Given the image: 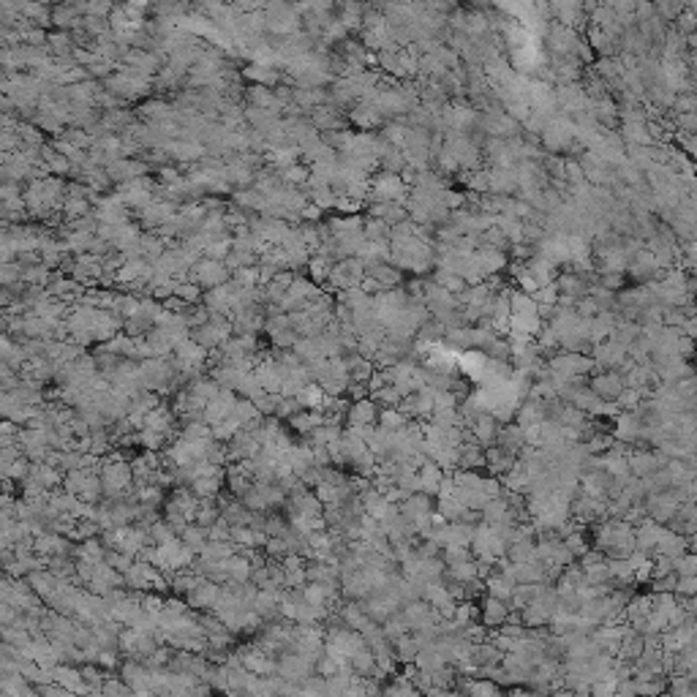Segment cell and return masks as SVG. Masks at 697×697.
Here are the masks:
<instances>
[{
	"label": "cell",
	"instance_id": "obj_9",
	"mask_svg": "<svg viewBox=\"0 0 697 697\" xmlns=\"http://www.w3.org/2000/svg\"><path fill=\"white\" fill-rule=\"evenodd\" d=\"M477 610H479V621H482V627L485 629H496V627H501L504 621H507V615H510V602H504V599H496L491 594H482L477 599Z\"/></svg>",
	"mask_w": 697,
	"mask_h": 697
},
{
	"label": "cell",
	"instance_id": "obj_20",
	"mask_svg": "<svg viewBox=\"0 0 697 697\" xmlns=\"http://www.w3.org/2000/svg\"><path fill=\"white\" fill-rule=\"evenodd\" d=\"M294 398H297L300 409H322L325 392H322V387H319L316 382H308V384H303L300 390L294 392Z\"/></svg>",
	"mask_w": 697,
	"mask_h": 697
},
{
	"label": "cell",
	"instance_id": "obj_6",
	"mask_svg": "<svg viewBox=\"0 0 697 697\" xmlns=\"http://www.w3.org/2000/svg\"><path fill=\"white\" fill-rule=\"evenodd\" d=\"M221 586L224 583H213V580H196L188 591H185V605L191 610H213L221 599Z\"/></svg>",
	"mask_w": 697,
	"mask_h": 697
},
{
	"label": "cell",
	"instance_id": "obj_29",
	"mask_svg": "<svg viewBox=\"0 0 697 697\" xmlns=\"http://www.w3.org/2000/svg\"><path fill=\"white\" fill-rule=\"evenodd\" d=\"M297 411H300V403H297L294 395H278V398H275V411H272V417L289 420V417L297 414Z\"/></svg>",
	"mask_w": 697,
	"mask_h": 697
},
{
	"label": "cell",
	"instance_id": "obj_33",
	"mask_svg": "<svg viewBox=\"0 0 697 697\" xmlns=\"http://www.w3.org/2000/svg\"><path fill=\"white\" fill-rule=\"evenodd\" d=\"M101 692L103 695H128L131 689H128V684H125L123 678L120 681H115V678H103V684H101Z\"/></svg>",
	"mask_w": 697,
	"mask_h": 697
},
{
	"label": "cell",
	"instance_id": "obj_7",
	"mask_svg": "<svg viewBox=\"0 0 697 697\" xmlns=\"http://www.w3.org/2000/svg\"><path fill=\"white\" fill-rule=\"evenodd\" d=\"M591 360H594V370H615L627 360V346L613 338H605L591 346Z\"/></svg>",
	"mask_w": 697,
	"mask_h": 697
},
{
	"label": "cell",
	"instance_id": "obj_13",
	"mask_svg": "<svg viewBox=\"0 0 697 697\" xmlns=\"http://www.w3.org/2000/svg\"><path fill=\"white\" fill-rule=\"evenodd\" d=\"M376 417H379V406H376V401H373L370 395L357 398V401H348L346 425H357V428H363V425H376Z\"/></svg>",
	"mask_w": 697,
	"mask_h": 697
},
{
	"label": "cell",
	"instance_id": "obj_27",
	"mask_svg": "<svg viewBox=\"0 0 697 697\" xmlns=\"http://www.w3.org/2000/svg\"><path fill=\"white\" fill-rule=\"evenodd\" d=\"M395 676V673H392ZM382 692L384 695H417L420 689L411 684V678L403 673V676H395L392 678V684H387V686H382Z\"/></svg>",
	"mask_w": 697,
	"mask_h": 697
},
{
	"label": "cell",
	"instance_id": "obj_18",
	"mask_svg": "<svg viewBox=\"0 0 697 697\" xmlns=\"http://www.w3.org/2000/svg\"><path fill=\"white\" fill-rule=\"evenodd\" d=\"M417 474H420V491L428 493V496H436L439 485H441V479H444V469H441L436 460L428 458V460L417 469Z\"/></svg>",
	"mask_w": 697,
	"mask_h": 697
},
{
	"label": "cell",
	"instance_id": "obj_19",
	"mask_svg": "<svg viewBox=\"0 0 697 697\" xmlns=\"http://www.w3.org/2000/svg\"><path fill=\"white\" fill-rule=\"evenodd\" d=\"M370 215L373 218H379V221H384V224H401V221H406L409 218V213H406V207L403 202H373L370 207Z\"/></svg>",
	"mask_w": 697,
	"mask_h": 697
},
{
	"label": "cell",
	"instance_id": "obj_1",
	"mask_svg": "<svg viewBox=\"0 0 697 697\" xmlns=\"http://www.w3.org/2000/svg\"><path fill=\"white\" fill-rule=\"evenodd\" d=\"M63 491L74 493L90 504H99L103 498L101 491V477L96 469H74V472H65L63 477Z\"/></svg>",
	"mask_w": 697,
	"mask_h": 697
},
{
	"label": "cell",
	"instance_id": "obj_23",
	"mask_svg": "<svg viewBox=\"0 0 697 697\" xmlns=\"http://www.w3.org/2000/svg\"><path fill=\"white\" fill-rule=\"evenodd\" d=\"M392 651H395V659H398V665H411L414 662V656L420 651V646H417V640L409 635L398 637V640H392Z\"/></svg>",
	"mask_w": 697,
	"mask_h": 697
},
{
	"label": "cell",
	"instance_id": "obj_3",
	"mask_svg": "<svg viewBox=\"0 0 697 697\" xmlns=\"http://www.w3.org/2000/svg\"><path fill=\"white\" fill-rule=\"evenodd\" d=\"M329 284L335 289H351V287H360V281L365 278V262L360 259V256H346V259H341V262H335L332 270H329Z\"/></svg>",
	"mask_w": 697,
	"mask_h": 697
},
{
	"label": "cell",
	"instance_id": "obj_17",
	"mask_svg": "<svg viewBox=\"0 0 697 697\" xmlns=\"http://www.w3.org/2000/svg\"><path fill=\"white\" fill-rule=\"evenodd\" d=\"M458 469H469V472H482L485 469V450L474 441H463L458 450Z\"/></svg>",
	"mask_w": 697,
	"mask_h": 697
},
{
	"label": "cell",
	"instance_id": "obj_31",
	"mask_svg": "<svg viewBox=\"0 0 697 697\" xmlns=\"http://www.w3.org/2000/svg\"><path fill=\"white\" fill-rule=\"evenodd\" d=\"M103 561L109 564V567H115L118 572L123 574L131 564H134V555H128V553H123V551H115V548H109L106 553H103Z\"/></svg>",
	"mask_w": 697,
	"mask_h": 697
},
{
	"label": "cell",
	"instance_id": "obj_26",
	"mask_svg": "<svg viewBox=\"0 0 697 697\" xmlns=\"http://www.w3.org/2000/svg\"><path fill=\"white\" fill-rule=\"evenodd\" d=\"M564 539V545L572 551V555L574 558H580V555L586 553L589 548H591V542H589V534H586V529H574V532H570L567 536H561Z\"/></svg>",
	"mask_w": 697,
	"mask_h": 697
},
{
	"label": "cell",
	"instance_id": "obj_4",
	"mask_svg": "<svg viewBox=\"0 0 697 697\" xmlns=\"http://www.w3.org/2000/svg\"><path fill=\"white\" fill-rule=\"evenodd\" d=\"M667 463V455L654 447H629L627 450V466L635 477H648L651 472L662 469Z\"/></svg>",
	"mask_w": 697,
	"mask_h": 697
},
{
	"label": "cell",
	"instance_id": "obj_12",
	"mask_svg": "<svg viewBox=\"0 0 697 697\" xmlns=\"http://www.w3.org/2000/svg\"><path fill=\"white\" fill-rule=\"evenodd\" d=\"M501 659H504V651L493 643L491 637H482V640H477L472 643V651H469V662L474 665V670H477V676H479V670H485V667H493V665H501Z\"/></svg>",
	"mask_w": 697,
	"mask_h": 697
},
{
	"label": "cell",
	"instance_id": "obj_22",
	"mask_svg": "<svg viewBox=\"0 0 697 697\" xmlns=\"http://www.w3.org/2000/svg\"><path fill=\"white\" fill-rule=\"evenodd\" d=\"M221 517V504L218 501H213V498H199V504H196V513H194V523H199V526H213L215 520Z\"/></svg>",
	"mask_w": 697,
	"mask_h": 697
},
{
	"label": "cell",
	"instance_id": "obj_25",
	"mask_svg": "<svg viewBox=\"0 0 697 697\" xmlns=\"http://www.w3.org/2000/svg\"><path fill=\"white\" fill-rule=\"evenodd\" d=\"M175 536H177V532H175L166 520H158V517H156V520L147 526V539H150L153 545H164V542L175 539Z\"/></svg>",
	"mask_w": 697,
	"mask_h": 697
},
{
	"label": "cell",
	"instance_id": "obj_21",
	"mask_svg": "<svg viewBox=\"0 0 697 697\" xmlns=\"http://www.w3.org/2000/svg\"><path fill=\"white\" fill-rule=\"evenodd\" d=\"M177 536H180V542L188 545V548H191L196 555H199V551L207 545V529L205 526H199V523H194V520H191V523H188V526H185Z\"/></svg>",
	"mask_w": 697,
	"mask_h": 697
},
{
	"label": "cell",
	"instance_id": "obj_14",
	"mask_svg": "<svg viewBox=\"0 0 697 697\" xmlns=\"http://www.w3.org/2000/svg\"><path fill=\"white\" fill-rule=\"evenodd\" d=\"M52 681H58L65 692H87L82 670H80L77 665H68V662L52 667Z\"/></svg>",
	"mask_w": 697,
	"mask_h": 697
},
{
	"label": "cell",
	"instance_id": "obj_16",
	"mask_svg": "<svg viewBox=\"0 0 697 697\" xmlns=\"http://www.w3.org/2000/svg\"><path fill=\"white\" fill-rule=\"evenodd\" d=\"M194 275L205 287H221V284H226V278H229V270L221 262H215V259H207V262H199V265L194 267Z\"/></svg>",
	"mask_w": 697,
	"mask_h": 697
},
{
	"label": "cell",
	"instance_id": "obj_10",
	"mask_svg": "<svg viewBox=\"0 0 697 697\" xmlns=\"http://www.w3.org/2000/svg\"><path fill=\"white\" fill-rule=\"evenodd\" d=\"M234 403H237V395H234V390H226V387H221V392H218L215 398H210V401L205 403V409H202V420H205L207 425L213 428V425L224 422L226 417L232 414Z\"/></svg>",
	"mask_w": 697,
	"mask_h": 697
},
{
	"label": "cell",
	"instance_id": "obj_15",
	"mask_svg": "<svg viewBox=\"0 0 697 697\" xmlns=\"http://www.w3.org/2000/svg\"><path fill=\"white\" fill-rule=\"evenodd\" d=\"M515 463H517V455H513V452H507V450H501V447H496V444L485 450V469H488V474H493V477H501V474H507L515 466Z\"/></svg>",
	"mask_w": 697,
	"mask_h": 697
},
{
	"label": "cell",
	"instance_id": "obj_5",
	"mask_svg": "<svg viewBox=\"0 0 697 697\" xmlns=\"http://www.w3.org/2000/svg\"><path fill=\"white\" fill-rule=\"evenodd\" d=\"M224 485H226V469L224 466H215V463H207L205 472L188 482V488L194 491L196 498H218V493H221Z\"/></svg>",
	"mask_w": 697,
	"mask_h": 697
},
{
	"label": "cell",
	"instance_id": "obj_32",
	"mask_svg": "<svg viewBox=\"0 0 697 697\" xmlns=\"http://www.w3.org/2000/svg\"><path fill=\"white\" fill-rule=\"evenodd\" d=\"M229 539V523L218 517L213 526H207V542H226Z\"/></svg>",
	"mask_w": 697,
	"mask_h": 697
},
{
	"label": "cell",
	"instance_id": "obj_8",
	"mask_svg": "<svg viewBox=\"0 0 697 697\" xmlns=\"http://www.w3.org/2000/svg\"><path fill=\"white\" fill-rule=\"evenodd\" d=\"M589 376L591 379H586V384L599 401H615V395L624 390V379L618 370H594Z\"/></svg>",
	"mask_w": 697,
	"mask_h": 697
},
{
	"label": "cell",
	"instance_id": "obj_28",
	"mask_svg": "<svg viewBox=\"0 0 697 697\" xmlns=\"http://www.w3.org/2000/svg\"><path fill=\"white\" fill-rule=\"evenodd\" d=\"M643 398H646V392H643V390H635V387H624V390L615 395L613 403L621 411H629V409H635V406L640 403V401H643Z\"/></svg>",
	"mask_w": 697,
	"mask_h": 697
},
{
	"label": "cell",
	"instance_id": "obj_2",
	"mask_svg": "<svg viewBox=\"0 0 697 697\" xmlns=\"http://www.w3.org/2000/svg\"><path fill=\"white\" fill-rule=\"evenodd\" d=\"M368 196L373 202H403L409 196V183L395 172H379L368 180Z\"/></svg>",
	"mask_w": 697,
	"mask_h": 697
},
{
	"label": "cell",
	"instance_id": "obj_11",
	"mask_svg": "<svg viewBox=\"0 0 697 697\" xmlns=\"http://www.w3.org/2000/svg\"><path fill=\"white\" fill-rule=\"evenodd\" d=\"M640 431H643V422H640V417H637L635 409L629 411H618L613 417V439L615 441H621V444H635L637 439H640Z\"/></svg>",
	"mask_w": 697,
	"mask_h": 697
},
{
	"label": "cell",
	"instance_id": "obj_34",
	"mask_svg": "<svg viewBox=\"0 0 697 697\" xmlns=\"http://www.w3.org/2000/svg\"><path fill=\"white\" fill-rule=\"evenodd\" d=\"M11 624H17V608L0 599V627H11Z\"/></svg>",
	"mask_w": 697,
	"mask_h": 697
},
{
	"label": "cell",
	"instance_id": "obj_30",
	"mask_svg": "<svg viewBox=\"0 0 697 697\" xmlns=\"http://www.w3.org/2000/svg\"><path fill=\"white\" fill-rule=\"evenodd\" d=\"M17 436H20V425L11 417H3L0 420V447H14Z\"/></svg>",
	"mask_w": 697,
	"mask_h": 697
},
{
	"label": "cell",
	"instance_id": "obj_24",
	"mask_svg": "<svg viewBox=\"0 0 697 697\" xmlns=\"http://www.w3.org/2000/svg\"><path fill=\"white\" fill-rule=\"evenodd\" d=\"M370 398L376 401V406H379V409H387V406H398L403 395L398 392L395 384H379L376 390H370Z\"/></svg>",
	"mask_w": 697,
	"mask_h": 697
}]
</instances>
